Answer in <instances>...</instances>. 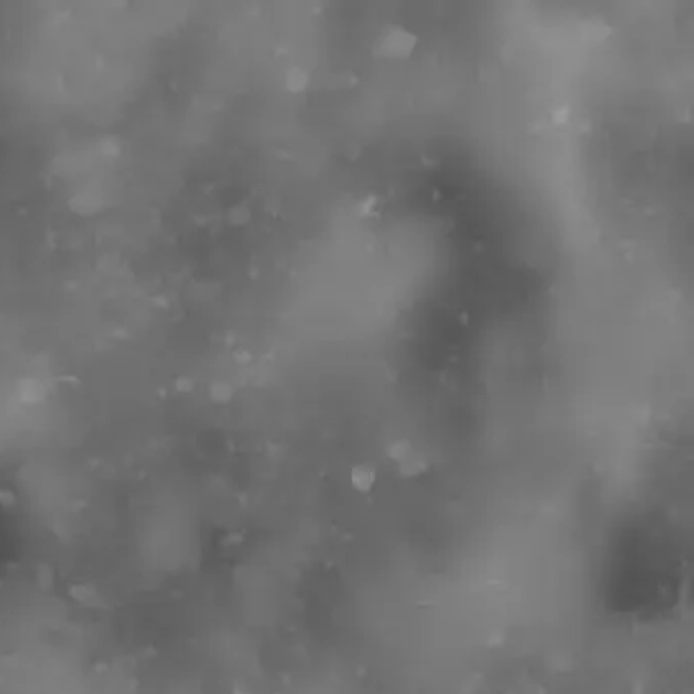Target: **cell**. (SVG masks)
Instances as JSON below:
<instances>
[{
    "mask_svg": "<svg viewBox=\"0 0 694 694\" xmlns=\"http://www.w3.org/2000/svg\"><path fill=\"white\" fill-rule=\"evenodd\" d=\"M418 45V37L405 27H389L377 41V49L381 55L391 59H405L413 53Z\"/></svg>",
    "mask_w": 694,
    "mask_h": 694,
    "instance_id": "obj_1",
    "label": "cell"
},
{
    "mask_svg": "<svg viewBox=\"0 0 694 694\" xmlns=\"http://www.w3.org/2000/svg\"><path fill=\"white\" fill-rule=\"evenodd\" d=\"M70 597H72L73 601H77L79 605L90 607V609H100V607H104L102 594H100L94 586L86 585V583L72 585V588H70Z\"/></svg>",
    "mask_w": 694,
    "mask_h": 694,
    "instance_id": "obj_2",
    "label": "cell"
},
{
    "mask_svg": "<svg viewBox=\"0 0 694 694\" xmlns=\"http://www.w3.org/2000/svg\"><path fill=\"white\" fill-rule=\"evenodd\" d=\"M350 482L359 493H371L377 482V471L371 465H357L350 469Z\"/></svg>",
    "mask_w": 694,
    "mask_h": 694,
    "instance_id": "obj_3",
    "label": "cell"
},
{
    "mask_svg": "<svg viewBox=\"0 0 694 694\" xmlns=\"http://www.w3.org/2000/svg\"><path fill=\"white\" fill-rule=\"evenodd\" d=\"M426 471H428V460L415 450L403 462H400V476H403V478H418Z\"/></svg>",
    "mask_w": 694,
    "mask_h": 694,
    "instance_id": "obj_4",
    "label": "cell"
},
{
    "mask_svg": "<svg viewBox=\"0 0 694 694\" xmlns=\"http://www.w3.org/2000/svg\"><path fill=\"white\" fill-rule=\"evenodd\" d=\"M310 86V73L306 68L301 66H292L288 72H285V88L292 92V94H301L306 92Z\"/></svg>",
    "mask_w": 694,
    "mask_h": 694,
    "instance_id": "obj_5",
    "label": "cell"
},
{
    "mask_svg": "<svg viewBox=\"0 0 694 694\" xmlns=\"http://www.w3.org/2000/svg\"><path fill=\"white\" fill-rule=\"evenodd\" d=\"M413 452V446H411V442L409 440H395V442H391L389 446H387V456L393 460V462H403L409 454Z\"/></svg>",
    "mask_w": 694,
    "mask_h": 694,
    "instance_id": "obj_6",
    "label": "cell"
},
{
    "mask_svg": "<svg viewBox=\"0 0 694 694\" xmlns=\"http://www.w3.org/2000/svg\"><path fill=\"white\" fill-rule=\"evenodd\" d=\"M228 220H230V224H234V226H245V224L251 220V210H249L247 206H243V204L232 206L230 212H228Z\"/></svg>",
    "mask_w": 694,
    "mask_h": 694,
    "instance_id": "obj_7",
    "label": "cell"
},
{
    "mask_svg": "<svg viewBox=\"0 0 694 694\" xmlns=\"http://www.w3.org/2000/svg\"><path fill=\"white\" fill-rule=\"evenodd\" d=\"M230 397H232V387H230V385H226V383H216V385L212 387V400L216 403L230 402Z\"/></svg>",
    "mask_w": 694,
    "mask_h": 694,
    "instance_id": "obj_8",
    "label": "cell"
},
{
    "mask_svg": "<svg viewBox=\"0 0 694 694\" xmlns=\"http://www.w3.org/2000/svg\"><path fill=\"white\" fill-rule=\"evenodd\" d=\"M373 204H377V198L371 196V200H365L361 206V214H373Z\"/></svg>",
    "mask_w": 694,
    "mask_h": 694,
    "instance_id": "obj_9",
    "label": "cell"
},
{
    "mask_svg": "<svg viewBox=\"0 0 694 694\" xmlns=\"http://www.w3.org/2000/svg\"><path fill=\"white\" fill-rule=\"evenodd\" d=\"M554 120L556 122H566L568 120V109H558L554 112Z\"/></svg>",
    "mask_w": 694,
    "mask_h": 694,
    "instance_id": "obj_10",
    "label": "cell"
},
{
    "mask_svg": "<svg viewBox=\"0 0 694 694\" xmlns=\"http://www.w3.org/2000/svg\"><path fill=\"white\" fill-rule=\"evenodd\" d=\"M460 322H462V324H469V314H460Z\"/></svg>",
    "mask_w": 694,
    "mask_h": 694,
    "instance_id": "obj_11",
    "label": "cell"
},
{
    "mask_svg": "<svg viewBox=\"0 0 694 694\" xmlns=\"http://www.w3.org/2000/svg\"><path fill=\"white\" fill-rule=\"evenodd\" d=\"M232 694H249V693H245V691H241V688H234V693Z\"/></svg>",
    "mask_w": 694,
    "mask_h": 694,
    "instance_id": "obj_12",
    "label": "cell"
}]
</instances>
